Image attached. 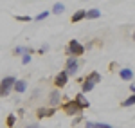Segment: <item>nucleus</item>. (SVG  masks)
Wrapping results in <instances>:
<instances>
[{"mask_svg": "<svg viewBox=\"0 0 135 128\" xmlns=\"http://www.w3.org/2000/svg\"><path fill=\"white\" fill-rule=\"evenodd\" d=\"M15 78H11V76H7V78H4L2 81H0V96L6 97L7 94L11 92V88H15Z\"/></svg>", "mask_w": 135, "mask_h": 128, "instance_id": "1", "label": "nucleus"}, {"mask_svg": "<svg viewBox=\"0 0 135 128\" xmlns=\"http://www.w3.org/2000/svg\"><path fill=\"white\" fill-rule=\"evenodd\" d=\"M97 81H101V76H99V72H92V74H90V76H88V78L83 81V92H90Z\"/></svg>", "mask_w": 135, "mask_h": 128, "instance_id": "2", "label": "nucleus"}, {"mask_svg": "<svg viewBox=\"0 0 135 128\" xmlns=\"http://www.w3.org/2000/svg\"><path fill=\"white\" fill-rule=\"evenodd\" d=\"M85 53V47L81 43L78 42V40H72V42L69 43V54H74V56H81Z\"/></svg>", "mask_w": 135, "mask_h": 128, "instance_id": "3", "label": "nucleus"}, {"mask_svg": "<svg viewBox=\"0 0 135 128\" xmlns=\"http://www.w3.org/2000/svg\"><path fill=\"white\" fill-rule=\"evenodd\" d=\"M63 108H65V114H69V116H76V114H79V110H81L76 101H69Z\"/></svg>", "mask_w": 135, "mask_h": 128, "instance_id": "4", "label": "nucleus"}, {"mask_svg": "<svg viewBox=\"0 0 135 128\" xmlns=\"http://www.w3.org/2000/svg\"><path fill=\"white\" fill-rule=\"evenodd\" d=\"M67 74H76L78 72V61L76 60H72V58H69V61H67V70H65Z\"/></svg>", "mask_w": 135, "mask_h": 128, "instance_id": "5", "label": "nucleus"}, {"mask_svg": "<svg viewBox=\"0 0 135 128\" xmlns=\"http://www.w3.org/2000/svg\"><path fill=\"white\" fill-rule=\"evenodd\" d=\"M67 81H69V74L67 72H60L56 76V87H65Z\"/></svg>", "mask_w": 135, "mask_h": 128, "instance_id": "6", "label": "nucleus"}, {"mask_svg": "<svg viewBox=\"0 0 135 128\" xmlns=\"http://www.w3.org/2000/svg\"><path fill=\"white\" fill-rule=\"evenodd\" d=\"M76 103L79 105V108H86L88 107V99H86L83 94H78V96H76Z\"/></svg>", "mask_w": 135, "mask_h": 128, "instance_id": "7", "label": "nucleus"}, {"mask_svg": "<svg viewBox=\"0 0 135 128\" xmlns=\"http://www.w3.org/2000/svg\"><path fill=\"white\" fill-rule=\"evenodd\" d=\"M83 18H86V11H83V9L76 11L72 15V22H79V20H83Z\"/></svg>", "mask_w": 135, "mask_h": 128, "instance_id": "8", "label": "nucleus"}, {"mask_svg": "<svg viewBox=\"0 0 135 128\" xmlns=\"http://www.w3.org/2000/svg\"><path fill=\"white\" fill-rule=\"evenodd\" d=\"M119 76H121V78H123L124 81H130V79L133 78V72H132L130 69H123V70L119 72Z\"/></svg>", "mask_w": 135, "mask_h": 128, "instance_id": "9", "label": "nucleus"}, {"mask_svg": "<svg viewBox=\"0 0 135 128\" xmlns=\"http://www.w3.org/2000/svg\"><path fill=\"white\" fill-rule=\"evenodd\" d=\"M60 92H58V90H54V92H52L51 94V99H49V101H51V105L52 107H56V105H58V103H60Z\"/></svg>", "mask_w": 135, "mask_h": 128, "instance_id": "10", "label": "nucleus"}, {"mask_svg": "<svg viewBox=\"0 0 135 128\" xmlns=\"http://www.w3.org/2000/svg\"><path fill=\"white\" fill-rule=\"evenodd\" d=\"M25 88H27V85H25V81H16V83H15V90H16V92H25Z\"/></svg>", "mask_w": 135, "mask_h": 128, "instance_id": "11", "label": "nucleus"}, {"mask_svg": "<svg viewBox=\"0 0 135 128\" xmlns=\"http://www.w3.org/2000/svg\"><path fill=\"white\" fill-rule=\"evenodd\" d=\"M52 114H54V110H47V108H40V110H38V117H49V116H52Z\"/></svg>", "mask_w": 135, "mask_h": 128, "instance_id": "12", "label": "nucleus"}, {"mask_svg": "<svg viewBox=\"0 0 135 128\" xmlns=\"http://www.w3.org/2000/svg\"><path fill=\"white\" fill-rule=\"evenodd\" d=\"M99 16H101V11H99V9L86 11V18H99Z\"/></svg>", "mask_w": 135, "mask_h": 128, "instance_id": "13", "label": "nucleus"}, {"mask_svg": "<svg viewBox=\"0 0 135 128\" xmlns=\"http://www.w3.org/2000/svg\"><path fill=\"white\" fill-rule=\"evenodd\" d=\"M132 105H135V94H132L128 99L123 101V107H132Z\"/></svg>", "mask_w": 135, "mask_h": 128, "instance_id": "14", "label": "nucleus"}, {"mask_svg": "<svg viewBox=\"0 0 135 128\" xmlns=\"http://www.w3.org/2000/svg\"><path fill=\"white\" fill-rule=\"evenodd\" d=\"M63 9H65V6H63V4H54V7H52V11H54L56 15L63 13Z\"/></svg>", "mask_w": 135, "mask_h": 128, "instance_id": "15", "label": "nucleus"}, {"mask_svg": "<svg viewBox=\"0 0 135 128\" xmlns=\"http://www.w3.org/2000/svg\"><path fill=\"white\" fill-rule=\"evenodd\" d=\"M47 16H49V13H47V11H45V13H40V15H38V16H36V20H45V18H47Z\"/></svg>", "mask_w": 135, "mask_h": 128, "instance_id": "16", "label": "nucleus"}, {"mask_svg": "<svg viewBox=\"0 0 135 128\" xmlns=\"http://www.w3.org/2000/svg\"><path fill=\"white\" fill-rule=\"evenodd\" d=\"M29 61H31V56H29V54H25V56L22 58V63H29Z\"/></svg>", "mask_w": 135, "mask_h": 128, "instance_id": "17", "label": "nucleus"}, {"mask_svg": "<svg viewBox=\"0 0 135 128\" xmlns=\"http://www.w3.org/2000/svg\"><path fill=\"white\" fill-rule=\"evenodd\" d=\"M16 20H20V22H29L31 18H29V16H16Z\"/></svg>", "mask_w": 135, "mask_h": 128, "instance_id": "18", "label": "nucleus"}, {"mask_svg": "<svg viewBox=\"0 0 135 128\" xmlns=\"http://www.w3.org/2000/svg\"><path fill=\"white\" fill-rule=\"evenodd\" d=\"M13 123H15V116H9V117H7V125L13 126Z\"/></svg>", "mask_w": 135, "mask_h": 128, "instance_id": "19", "label": "nucleus"}, {"mask_svg": "<svg viewBox=\"0 0 135 128\" xmlns=\"http://www.w3.org/2000/svg\"><path fill=\"white\" fill-rule=\"evenodd\" d=\"M86 128H97V123H90V121H88V123H86Z\"/></svg>", "mask_w": 135, "mask_h": 128, "instance_id": "20", "label": "nucleus"}, {"mask_svg": "<svg viewBox=\"0 0 135 128\" xmlns=\"http://www.w3.org/2000/svg\"><path fill=\"white\" fill-rule=\"evenodd\" d=\"M97 128H110V125H106V123H97Z\"/></svg>", "mask_w": 135, "mask_h": 128, "instance_id": "21", "label": "nucleus"}, {"mask_svg": "<svg viewBox=\"0 0 135 128\" xmlns=\"http://www.w3.org/2000/svg\"><path fill=\"white\" fill-rule=\"evenodd\" d=\"M130 88H132V92L135 94V83H132V87H130Z\"/></svg>", "mask_w": 135, "mask_h": 128, "instance_id": "22", "label": "nucleus"}, {"mask_svg": "<svg viewBox=\"0 0 135 128\" xmlns=\"http://www.w3.org/2000/svg\"><path fill=\"white\" fill-rule=\"evenodd\" d=\"M27 128H38V126H27Z\"/></svg>", "mask_w": 135, "mask_h": 128, "instance_id": "23", "label": "nucleus"}, {"mask_svg": "<svg viewBox=\"0 0 135 128\" xmlns=\"http://www.w3.org/2000/svg\"><path fill=\"white\" fill-rule=\"evenodd\" d=\"M133 40H135V32H133Z\"/></svg>", "mask_w": 135, "mask_h": 128, "instance_id": "24", "label": "nucleus"}]
</instances>
